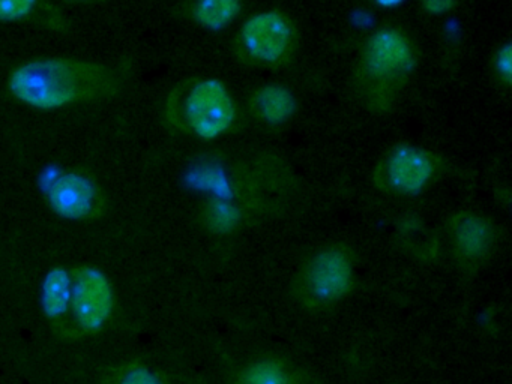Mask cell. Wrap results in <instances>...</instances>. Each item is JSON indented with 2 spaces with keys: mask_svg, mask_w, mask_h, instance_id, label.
Wrapping results in <instances>:
<instances>
[{
  "mask_svg": "<svg viewBox=\"0 0 512 384\" xmlns=\"http://www.w3.org/2000/svg\"><path fill=\"white\" fill-rule=\"evenodd\" d=\"M293 180L289 168L274 155L245 158L208 153L191 162L184 182L206 198L229 201L257 215L269 216L281 212L286 203L284 195L292 192Z\"/></svg>",
  "mask_w": 512,
  "mask_h": 384,
  "instance_id": "1",
  "label": "cell"
},
{
  "mask_svg": "<svg viewBox=\"0 0 512 384\" xmlns=\"http://www.w3.org/2000/svg\"><path fill=\"white\" fill-rule=\"evenodd\" d=\"M421 45L400 24H383L365 36L350 72V89L373 114L394 110L421 60Z\"/></svg>",
  "mask_w": 512,
  "mask_h": 384,
  "instance_id": "2",
  "label": "cell"
},
{
  "mask_svg": "<svg viewBox=\"0 0 512 384\" xmlns=\"http://www.w3.org/2000/svg\"><path fill=\"white\" fill-rule=\"evenodd\" d=\"M112 86L109 69L74 59H38L11 72V95L38 110H56L91 101Z\"/></svg>",
  "mask_w": 512,
  "mask_h": 384,
  "instance_id": "3",
  "label": "cell"
},
{
  "mask_svg": "<svg viewBox=\"0 0 512 384\" xmlns=\"http://www.w3.org/2000/svg\"><path fill=\"white\" fill-rule=\"evenodd\" d=\"M166 117L179 132L211 141L244 131V105L224 81L203 77L179 83L167 99Z\"/></svg>",
  "mask_w": 512,
  "mask_h": 384,
  "instance_id": "4",
  "label": "cell"
},
{
  "mask_svg": "<svg viewBox=\"0 0 512 384\" xmlns=\"http://www.w3.org/2000/svg\"><path fill=\"white\" fill-rule=\"evenodd\" d=\"M358 261L350 243L319 246L299 264L290 284L292 299L305 311H331L355 290Z\"/></svg>",
  "mask_w": 512,
  "mask_h": 384,
  "instance_id": "5",
  "label": "cell"
},
{
  "mask_svg": "<svg viewBox=\"0 0 512 384\" xmlns=\"http://www.w3.org/2000/svg\"><path fill=\"white\" fill-rule=\"evenodd\" d=\"M299 48L298 24L280 8L254 12L242 21L230 39L233 59L247 68H286L295 62Z\"/></svg>",
  "mask_w": 512,
  "mask_h": 384,
  "instance_id": "6",
  "label": "cell"
},
{
  "mask_svg": "<svg viewBox=\"0 0 512 384\" xmlns=\"http://www.w3.org/2000/svg\"><path fill=\"white\" fill-rule=\"evenodd\" d=\"M451 170L448 159L418 144L398 143L377 161L373 182L383 194L418 197Z\"/></svg>",
  "mask_w": 512,
  "mask_h": 384,
  "instance_id": "7",
  "label": "cell"
},
{
  "mask_svg": "<svg viewBox=\"0 0 512 384\" xmlns=\"http://www.w3.org/2000/svg\"><path fill=\"white\" fill-rule=\"evenodd\" d=\"M452 263L464 275L473 276L490 263L499 245L496 222L476 210H458L443 224Z\"/></svg>",
  "mask_w": 512,
  "mask_h": 384,
  "instance_id": "8",
  "label": "cell"
},
{
  "mask_svg": "<svg viewBox=\"0 0 512 384\" xmlns=\"http://www.w3.org/2000/svg\"><path fill=\"white\" fill-rule=\"evenodd\" d=\"M73 297L70 317L82 333H97L109 323L115 308L112 282L101 270L79 266L71 270Z\"/></svg>",
  "mask_w": 512,
  "mask_h": 384,
  "instance_id": "9",
  "label": "cell"
},
{
  "mask_svg": "<svg viewBox=\"0 0 512 384\" xmlns=\"http://www.w3.org/2000/svg\"><path fill=\"white\" fill-rule=\"evenodd\" d=\"M47 201L56 215L71 221L100 218L104 212L103 192L94 180L77 171H64L47 182Z\"/></svg>",
  "mask_w": 512,
  "mask_h": 384,
  "instance_id": "10",
  "label": "cell"
},
{
  "mask_svg": "<svg viewBox=\"0 0 512 384\" xmlns=\"http://www.w3.org/2000/svg\"><path fill=\"white\" fill-rule=\"evenodd\" d=\"M248 122L265 132H278L296 116L299 102L296 93L283 83L259 84L250 90L244 104Z\"/></svg>",
  "mask_w": 512,
  "mask_h": 384,
  "instance_id": "11",
  "label": "cell"
},
{
  "mask_svg": "<svg viewBox=\"0 0 512 384\" xmlns=\"http://www.w3.org/2000/svg\"><path fill=\"white\" fill-rule=\"evenodd\" d=\"M262 216L248 207L229 201L206 198L199 210L200 227L211 236L226 237L242 233L259 224Z\"/></svg>",
  "mask_w": 512,
  "mask_h": 384,
  "instance_id": "12",
  "label": "cell"
},
{
  "mask_svg": "<svg viewBox=\"0 0 512 384\" xmlns=\"http://www.w3.org/2000/svg\"><path fill=\"white\" fill-rule=\"evenodd\" d=\"M73 297V275L71 270L55 267L47 273L41 287V308L44 315L55 323L64 324L70 317Z\"/></svg>",
  "mask_w": 512,
  "mask_h": 384,
  "instance_id": "13",
  "label": "cell"
},
{
  "mask_svg": "<svg viewBox=\"0 0 512 384\" xmlns=\"http://www.w3.org/2000/svg\"><path fill=\"white\" fill-rule=\"evenodd\" d=\"M301 372L280 357L251 360L239 371L235 384H302Z\"/></svg>",
  "mask_w": 512,
  "mask_h": 384,
  "instance_id": "14",
  "label": "cell"
},
{
  "mask_svg": "<svg viewBox=\"0 0 512 384\" xmlns=\"http://www.w3.org/2000/svg\"><path fill=\"white\" fill-rule=\"evenodd\" d=\"M244 3L239 0H202L185 5V15L197 26L223 30L239 17Z\"/></svg>",
  "mask_w": 512,
  "mask_h": 384,
  "instance_id": "15",
  "label": "cell"
},
{
  "mask_svg": "<svg viewBox=\"0 0 512 384\" xmlns=\"http://www.w3.org/2000/svg\"><path fill=\"white\" fill-rule=\"evenodd\" d=\"M112 384H167L163 375L142 363H128L115 372Z\"/></svg>",
  "mask_w": 512,
  "mask_h": 384,
  "instance_id": "16",
  "label": "cell"
},
{
  "mask_svg": "<svg viewBox=\"0 0 512 384\" xmlns=\"http://www.w3.org/2000/svg\"><path fill=\"white\" fill-rule=\"evenodd\" d=\"M491 72L494 80L503 89H509L512 83V44L511 41L497 45L491 56Z\"/></svg>",
  "mask_w": 512,
  "mask_h": 384,
  "instance_id": "17",
  "label": "cell"
},
{
  "mask_svg": "<svg viewBox=\"0 0 512 384\" xmlns=\"http://www.w3.org/2000/svg\"><path fill=\"white\" fill-rule=\"evenodd\" d=\"M44 6L34 0H0V21L31 20Z\"/></svg>",
  "mask_w": 512,
  "mask_h": 384,
  "instance_id": "18",
  "label": "cell"
},
{
  "mask_svg": "<svg viewBox=\"0 0 512 384\" xmlns=\"http://www.w3.org/2000/svg\"><path fill=\"white\" fill-rule=\"evenodd\" d=\"M458 3L455 0H424L421 3L422 11L430 15H443L454 11Z\"/></svg>",
  "mask_w": 512,
  "mask_h": 384,
  "instance_id": "19",
  "label": "cell"
}]
</instances>
